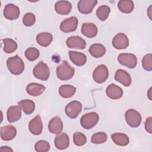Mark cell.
Segmentation results:
<instances>
[{
	"instance_id": "30bf717a",
	"label": "cell",
	"mask_w": 152,
	"mask_h": 152,
	"mask_svg": "<svg viewBox=\"0 0 152 152\" xmlns=\"http://www.w3.org/2000/svg\"><path fill=\"white\" fill-rule=\"evenodd\" d=\"M112 45L116 49H125L129 46L128 38L124 33H119L113 38Z\"/></svg>"
},
{
	"instance_id": "9c48e42d",
	"label": "cell",
	"mask_w": 152,
	"mask_h": 152,
	"mask_svg": "<svg viewBox=\"0 0 152 152\" xmlns=\"http://www.w3.org/2000/svg\"><path fill=\"white\" fill-rule=\"evenodd\" d=\"M78 21L76 17L72 16L62 21L60 24V30L64 33L74 31L78 26Z\"/></svg>"
},
{
	"instance_id": "b9f144b4",
	"label": "cell",
	"mask_w": 152,
	"mask_h": 152,
	"mask_svg": "<svg viewBox=\"0 0 152 152\" xmlns=\"http://www.w3.org/2000/svg\"><path fill=\"white\" fill-rule=\"evenodd\" d=\"M151 88H150L149 89L148 92V93H147L148 97V98H149V99H150V100H151Z\"/></svg>"
},
{
	"instance_id": "277c9868",
	"label": "cell",
	"mask_w": 152,
	"mask_h": 152,
	"mask_svg": "<svg viewBox=\"0 0 152 152\" xmlns=\"http://www.w3.org/2000/svg\"><path fill=\"white\" fill-rule=\"evenodd\" d=\"M33 74L36 78L42 81H46L50 76V70L46 64L40 61L34 66Z\"/></svg>"
},
{
	"instance_id": "e575fe53",
	"label": "cell",
	"mask_w": 152,
	"mask_h": 152,
	"mask_svg": "<svg viewBox=\"0 0 152 152\" xmlns=\"http://www.w3.org/2000/svg\"><path fill=\"white\" fill-rule=\"evenodd\" d=\"M73 141L77 146L84 145L87 142V138L84 134L81 132H75L73 135Z\"/></svg>"
},
{
	"instance_id": "ba28073f",
	"label": "cell",
	"mask_w": 152,
	"mask_h": 152,
	"mask_svg": "<svg viewBox=\"0 0 152 152\" xmlns=\"http://www.w3.org/2000/svg\"><path fill=\"white\" fill-rule=\"evenodd\" d=\"M82 110L81 103L76 100L69 103L65 107V112L66 115L71 119L76 118Z\"/></svg>"
},
{
	"instance_id": "8d00e7d4",
	"label": "cell",
	"mask_w": 152,
	"mask_h": 152,
	"mask_svg": "<svg viewBox=\"0 0 152 152\" xmlns=\"http://www.w3.org/2000/svg\"><path fill=\"white\" fill-rule=\"evenodd\" d=\"M142 66L143 68L147 71L152 70V54L148 53L145 55L142 59Z\"/></svg>"
},
{
	"instance_id": "d4e9b609",
	"label": "cell",
	"mask_w": 152,
	"mask_h": 152,
	"mask_svg": "<svg viewBox=\"0 0 152 152\" xmlns=\"http://www.w3.org/2000/svg\"><path fill=\"white\" fill-rule=\"evenodd\" d=\"M53 40V36L48 32L40 33L36 36V41L37 43L43 47L48 46Z\"/></svg>"
},
{
	"instance_id": "d590c367",
	"label": "cell",
	"mask_w": 152,
	"mask_h": 152,
	"mask_svg": "<svg viewBox=\"0 0 152 152\" xmlns=\"http://www.w3.org/2000/svg\"><path fill=\"white\" fill-rule=\"evenodd\" d=\"M49 143L45 140H39L34 145V149L37 152H46L50 149Z\"/></svg>"
},
{
	"instance_id": "74e56055",
	"label": "cell",
	"mask_w": 152,
	"mask_h": 152,
	"mask_svg": "<svg viewBox=\"0 0 152 152\" xmlns=\"http://www.w3.org/2000/svg\"><path fill=\"white\" fill-rule=\"evenodd\" d=\"M36 21V17L31 12L26 13L23 18V23L25 26L30 27L33 26Z\"/></svg>"
},
{
	"instance_id": "484cf974",
	"label": "cell",
	"mask_w": 152,
	"mask_h": 152,
	"mask_svg": "<svg viewBox=\"0 0 152 152\" xmlns=\"http://www.w3.org/2000/svg\"><path fill=\"white\" fill-rule=\"evenodd\" d=\"M89 53L91 55L96 58L102 57L106 52L105 47L100 43L93 44L88 49Z\"/></svg>"
},
{
	"instance_id": "9a60e30c",
	"label": "cell",
	"mask_w": 152,
	"mask_h": 152,
	"mask_svg": "<svg viewBox=\"0 0 152 152\" xmlns=\"http://www.w3.org/2000/svg\"><path fill=\"white\" fill-rule=\"evenodd\" d=\"M17 135V129L12 125H7L1 128V138L4 141L12 140Z\"/></svg>"
},
{
	"instance_id": "ab89813d",
	"label": "cell",
	"mask_w": 152,
	"mask_h": 152,
	"mask_svg": "<svg viewBox=\"0 0 152 152\" xmlns=\"http://www.w3.org/2000/svg\"><path fill=\"white\" fill-rule=\"evenodd\" d=\"M0 151H13V150L7 146H3L1 147Z\"/></svg>"
},
{
	"instance_id": "60d3db41",
	"label": "cell",
	"mask_w": 152,
	"mask_h": 152,
	"mask_svg": "<svg viewBox=\"0 0 152 152\" xmlns=\"http://www.w3.org/2000/svg\"><path fill=\"white\" fill-rule=\"evenodd\" d=\"M151 14H152V11H151V5L149 7L148 9L147 10V15L150 20H152L151 19Z\"/></svg>"
},
{
	"instance_id": "f546056e",
	"label": "cell",
	"mask_w": 152,
	"mask_h": 152,
	"mask_svg": "<svg viewBox=\"0 0 152 152\" xmlns=\"http://www.w3.org/2000/svg\"><path fill=\"white\" fill-rule=\"evenodd\" d=\"M118 7L120 11L124 13H131L134 8L133 1L131 0H121L118 2Z\"/></svg>"
},
{
	"instance_id": "52a82bcc",
	"label": "cell",
	"mask_w": 152,
	"mask_h": 152,
	"mask_svg": "<svg viewBox=\"0 0 152 152\" xmlns=\"http://www.w3.org/2000/svg\"><path fill=\"white\" fill-rule=\"evenodd\" d=\"M109 71L107 66L103 64L97 66L93 73V78L95 82L99 84L104 83L108 78Z\"/></svg>"
},
{
	"instance_id": "603a6c76",
	"label": "cell",
	"mask_w": 152,
	"mask_h": 152,
	"mask_svg": "<svg viewBox=\"0 0 152 152\" xmlns=\"http://www.w3.org/2000/svg\"><path fill=\"white\" fill-rule=\"evenodd\" d=\"M46 87L41 84L31 83L26 87L27 93L32 96H39L41 95L45 90Z\"/></svg>"
},
{
	"instance_id": "4fadbf2b",
	"label": "cell",
	"mask_w": 152,
	"mask_h": 152,
	"mask_svg": "<svg viewBox=\"0 0 152 152\" xmlns=\"http://www.w3.org/2000/svg\"><path fill=\"white\" fill-rule=\"evenodd\" d=\"M68 48L77 49H84L86 46V41L78 36H73L68 37L66 41Z\"/></svg>"
},
{
	"instance_id": "8992f818",
	"label": "cell",
	"mask_w": 152,
	"mask_h": 152,
	"mask_svg": "<svg viewBox=\"0 0 152 152\" xmlns=\"http://www.w3.org/2000/svg\"><path fill=\"white\" fill-rule=\"evenodd\" d=\"M118 61L121 65L131 69L134 68L137 64V58L132 53H120L118 56Z\"/></svg>"
},
{
	"instance_id": "8fae6325",
	"label": "cell",
	"mask_w": 152,
	"mask_h": 152,
	"mask_svg": "<svg viewBox=\"0 0 152 152\" xmlns=\"http://www.w3.org/2000/svg\"><path fill=\"white\" fill-rule=\"evenodd\" d=\"M20 13L19 7L13 4H7L4 9V15L5 18L9 20L17 19L20 15Z\"/></svg>"
},
{
	"instance_id": "f35d334b",
	"label": "cell",
	"mask_w": 152,
	"mask_h": 152,
	"mask_svg": "<svg viewBox=\"0 0 152 152\" xmlns=\"http://www.w3.org/2000/svg\"><path fill=\"white\" fill-rule=\"evenodd\" d=\"M152 118L151 116H149L146 118L145 122V129L147 132L149 134L152 133Z\"/></svg>"
},
{
	"instance_id": "d6a6232c",
	"label": "cell",
	"mask_w": 152,
	"mask_h": 152,
	"mask_svg": "<svg viewBox=\"0 0 152 152\" xmlns=\"http://www.w3.org/2000/svg\"><path fill=\"white\" fill-rule=\"evenodd\" d=\"M107 139V134L104 132H98L94 134L91 138V142L93 144H99L106 141Z\"/></svg>"
},
{
	"instance_id": "7a4b0ae2",
	"label": "cell",
	"mask_w": 152,
	"mask_h": 152,
	"mask_svg": "<svg viewBox=\"0 0 152 152\" xmlns=\"http://www.w3.org/2000/svg\"><path fill=\"white\" fill-rule=\"evenodd\" d=\"M56 71L58 78L62 81L71 79L74 76L75 72L74 68L66 61H63L62 63L57 66Z\"/></svg>"
},
{
	"instance_id": "2e32d148",
	"label": "cell",
	"mask_w": 152,
	"mask_h": 152,
	"mask_svg": "<svg viewBox=\"0 0 152 152\" xmlns=\"http://www.w3.org/2000/svg\"><path fill=\"white\" fill-rule=\"evenodd\" d=\"M115 79L125 87H129L132 82L129 74L122 69H118L115 74Z\"/></svg>"
},
{
	"instance_id": "3957f363",
	"label": "cell",
	"mask_w": 152,
	"mask_h": 152,
	"mask_svg": "<svg viewBox=\"0 0 152 152\" xmlns=\"http://www.w3.org/2000/svg\"><path fill=\"white\" fill-rule=\"evenodd\" d=\"M99 120L98 114L95 112H91L83 115L80 119V124L83 128L90 129L97 124Z\"/></svg>"
},
{
	"instance_id": "83f0119b",
	"label": "cell",
	"mask_w": 152,
	"mask_h": 152,
	"mask_svg": "<svg viewBox=\"0 0 152 152\" xmlns=\"http://www.w3.org/2000/svg\"><path fill=\"white\" fill-rule=\"evenodd\" d=\"M76 91V88L71 85H62L59 88V95L65 99L72 97Z\"/></svg>"
},
{
	"instance_id": "f1b7e54d",
	"label": "cell",
	"mask_w": 152,
	"mask_h": 152,
	"mask_svg": "<svg viewBox=\"0 0 152 152\" xmlns=\"http://www.w3.org/2000/svg\"><path fill=\"white\" fill-rule=\"evenodd\" d=\"M18 104L26 115L31 114L35 109V104L31 100L25 99L21 100L18 103Z\"/></svg>"
},
{
	"instance_id": "5bb4252c",
	"label": "cell",
	"mask_w": 152,
	"mask_h": 152,
	"mask_svg": "<svg viewBox=\"0 0 152 152\" xmlns=\"http://www.w3.org/2000/svg\"><path fill=\"white\" fill-rule=\"evenodd\" d=\"M97 4L96 0H80L78 2V10L83 14H88L92 12Z\"/></svg>"
},
{
	"instance_id": "ac0fdd59",
	"label": "cell",
	"mask_w": 152,
	"mask_h": 152,
	"mask_svg": "<svg viewBox=\"0 0 152 152\" xmlns=\"http://www.w3.org/2000/svg\"><path fill=\"white\" fill-rule=\"evenodd\" d=\"M19 106H11L8 107L7 112V120L12 123L18 121L21 117V110Z\"/></svg>"
},
{
	"instance_id": "836d02e7",
	"label": "cell",
	"mask_w": 152,
	"mask_h": 152,
	"mask_svg": "<svg viewBox=\"0 0 152 152\" xmlns=\"http://www.w3.org/2000/svg\"><path fill=\"white\" fill-rule=\"evenodd\" d=\"M39 54L40 53L39 50L33 47L28 48L24 53L26 58L30 61H34L36 60L39 58Z\"/></svg>"
},
{
	"instance_id": "7402d4cb",
	"label": "cell",
	"mask_w": 152,
	"mask_h": 152,
	"mask_svg": "<svg viewBox=\"0 0 152 152\" xmlns=\"http://www.w3.org/2000/svg\"><path fill=\"white\" fill-rule=\"evenodd\" d=\"M68 53L70 60L77 66H81L86 63L87 57L83 53L69 50Z\"/></svg>"
},
{
	"instance_id": "4316f807",
	"label": "cell",
	"mask_w": 152,
	"mask_h": 152,
	"mask_svg": "<svg viewBox=\"0 0 152 152\" xmlns=\"http://www.w3.org/2000/svg\"><path fill=\"white\" fill-rule=\"evenodd\" d=\"M111 138L115 144L119 146H126L129 142L128 137L124 133H114L111 135Z\"/></svg>"
},
{
	"instance_id": "d6986e66",
	"label": "cell",
	"mask_w": 152,
	"mask_h": 152,
	"mask_svg": "<svg viewBox=\"0 0 152 152\" xmlns=\"http://www.w3.org/2000/svg\"><path fill=\"white\" fill-rule=\"evenodd\" d=\"M54 144L56 148L64 150L67 148L69 145V138L66 133H60L56 136Z\"/></svg>"
},
{
	"instance_id": "e0dca14e",
	"label": "cell",
	"mask_w": 152,
	"mask_h": 152,
	"mask_svg": "<svg viewBox=\"0 0 152 152\" xmlns=\"http://www.w3.org/2000/svg\"><path fill=\"white\" fill-rule=\"evenodd\" d=\"M48 129L52 134L56 135L60 134L63 129V122L61 119L58 116L52 118L49 122Z\"/></svg>"
},
{
	"instance_id": "ffe728a7",
	"label": "cell",
	"mask_w": 152,
	"mask_h": 152,
	"mask_svg": "<svg viewBox=\"0 0 152 152\" xmlns=\"http://www.w3.org/2000/svg\"><path fill=\"white\" fill-rule=\"evenodd\" d=\"M106 93L110 99L116 100L122 97L123 90L120 87L114 84H111L107 87Z\"/></svg>"
},
{
	"instance_id": "5b68a950",
	"label": "cell",
	"mask_w": 152,
	"mask_h": 152,
	"mask_svg": "<svg viewBox=\"0 0 152 152\" xmlns=\"http://www.w3.org/2000/svg\"><path fill=\"white\" fill-rule=\"evenodd\" d=\"M125 118L127 124L132 128L138 127L142 120L140 113L134 109L127 110L125 114Z\"/></svg>"
},
{
	"instance_id": "44dd1931",
	"label": "cell",
	"mask_w": 152,
	"mask_h": 152,
	"mask_svg": "<svg viewBox=\"0 0 152 152\" xmlns=\"http://www.w3.org/2000/svg\"><path fill=\"white\" fill-rule=\"evenodd\" d=\"M55 11L61 15H68L72 10V5L69 1H59L55 5Z\"/></svg>"
},
{
	"instance_id": "1f68e13d",
	"label": "cell",
	"mask_w": 152,
	"mask_h": 152,
	"mask_svg": "<svg viewBox=\"0 0 152 152\" xmlns=\"http://www.w3.org/2000/svg\"><path fill=\"white\" fill-rule=\"evenodd\" d=\"M110 12V8L107 5H101L96 11V15L98 18L101 21L106 20L109 17Z\"/></svg>"
},
{
	"instance_id": "4dcf8cb0",
	"label": "cell",
	"mask_w": 152,
	"mask_h": 152,
	"mask_svg": "<svg viewBox=\"0 0 152 152\" xmlns=\"http://www.w3.org/2000/svg\"><path fill=\"white\" fill-rule=\"evenodd\" d=\"M2 42L4 45V50L5 53H11L17 50L18 47L17 43L14 40L10 38H6L2 39Z\"/></svg>"
},
{
	"instance_id": "cb8c5ba5",
	"label": "cell",
	"mask_w": 152,
	"mask_h": 152,
	"mask_svg": "<svg viewBox=\"0 0 152 152\" xmlns=\"http://www.w3.org/2000/svg\"><path fill=\"white\" fill-rule=\"evenodd\" d=\"M81 33L86 37L93 38L97 34V27L93 23H84L81 27Z\"/></svg>"
},
{
	"instance_id": "7c38bea8",
	"label": "cell",
	"mask_w": 152,
	"mask_h": 152,
	"mask_svg": "<svg viewBox=\"0 0 152 152\" xmlns=\"http://www.w3.org/2000/svg\"><path fill=\"white\" fill-rule=\"evenodd\" d=\"M28 129L30 132L35 135H40L42 133L43 130V123L40 115H36L30 121Z\"/></svg>"
},
{
	"instance_id": "6da1fadb",
	"label": "cell",
	"mask_w": 152,
	"mask_h": 152,
	"mask_svg": "<svg viewBox=\"0 0 152 152\" xmlns=\"http://www.w3.org/2000/svg\"><path fill=\"white\" fill-rule=\"evenodd\" d=\"M7 66L10 72L14 75L21 74L24 70V63L18 55L9 58L7 61Z\"/></svg>"
}]
</instances>
